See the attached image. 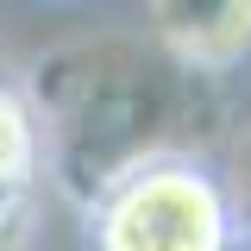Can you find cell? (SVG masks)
<instances>
[{"label": "cell", "mask_w": 251, "mask_h": 251, "mask_svg": "<svg viewBox=\"0 0 251 251\" xmlns=\"http://www.w3.org/2000/svg\"><path fill=\"white\" fill-rule=\"evenodd\" d=\"M31 120L44 138V176L50 201L88 207L107 182L170 151L220 157L232 113V82H201L157 50L132 25H100L63 38L19 69Z\"/></svg>", "instance_id": "cell-1"}, {"label": "cell", "mask_w": 251, "mask_h": 251, "mask_svg": "<svg viewBox=\"0 0 251 251\" xmlns=\"http://www.w3.org/2000/svg\"><path fill=\"white\" fill-rule=\"evenodd\" d=\"M75 220L88 251H232L245 232L220 157L195 151H170L126 170Z\"/></svg>", "instance_id": "cell-2"}, {"label": "cell", "mask_w": 251, "mask_h": 251, "mask_svg": "<svg viewBox=\"0 0 251 251\" xmlns=\"http://www.w3.org/2000/svg\"><path fill=\"white\" fill-rule=\"evenodd\" d=\"M138 31L201 82H232L251 69V0H145Z\"/></svg>", "instance_id": "cell-3"}, {"label": "cell", "mask_w": 251, "mask_h": 251, "mask_svg": "<svg viewBox=\"0 0 251 251\" xmlns=\"http://www.w3.org/2000/svg\"><path fill=\"white\" fill-rule=\"evenodd\" d=\"M44 207H50L44 138H38V120H31L19 75L0 69V251H38Z\"/></svg>", "instance_id": "cell-4"}, {"label": "cell", "mask_w": 251, "mask_h": 251, "mask_svg": "<svg viewBox=\"0 0 251 251\" xmlns=\"http://www.w3.org/2000/svg\"><path fill=\"white\" fill-rule=\"evenodd\" d=\"M220 176L232 188L239 226L251 232V94H245V107L232 113V132H226V145H220Z\"/></svg>", "instance_id": "cell-5"}, {"label": "cell", "mask_w": 251, "mask_h": 251, "mask_svg": "<svg viewBox=\"0 0 251 251\" xmlns=\"http://www.w3.org/2000/svg\"><path fill=\"white\" fill-rule=\"evenodd\" d=\"M50 6H69V0H50Z\"/></svg>", "instance_id": "cell-6"}]
</instances>
